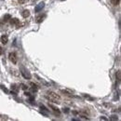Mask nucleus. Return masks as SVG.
Segmentation results:
<instances>
[{"instance_id":"obj_16","label":"nucleus","mask_w":121,"mask_h":121,"mask_svg":"<svg viewBox=\"0 0 121 121\" xmlns=\"http://www.w3.org/2000/svg\"><path fill=\"white\" fill-rule=\"evenodd\" d=\"M63 112H65V113H69L68 108H64V109H63Z\"/></svg>"},{"instance_id":"obj_17","label":"nucleus","mask_w":121,"mask_h":121,"mask_svg":"<svg viewBox=\"0 0 121 121\" xmlns=\"http://www.w3.org/2000/svg\"><path fill=\"white\" fill-rule=\"evenodd\" d=\"M2 90H4V91H6V92H7V93H8V90H7V89H5V88H3V87H2Z\"/></svg>"},{"instance_id":"obj_9","label":"nucleus","mask_w":121,"mask_h":121,"mask_svg":"<svg viewBox=\"0 0 121 121\" xmlns=\"http://www.w3.org/2000/svg\"><path fill=\"white\" fill-rule=\"evenodd\" d=\"M30 85L32 86V90H33V91H35V92H36V91L38 90V87H37V86H36V85H35V83H31Z\"/></svg>"},{"instance_id":"obj_6","label":"nucleus","mask_w":121,"mask_h":121,"mask_svg":"<svg viewBox=\"0 0 121 121\" xmlns=\"http://www.w3.org/2000/svg\"><path fill=\"white\" fill-rule=\"evenodd\" d=\"M22 15H23V18H27V17H29V16H30V11H29V10H27V9H25V10L23 11Z\"/></svg>"},{"instance_id":"obj_20","label":"nucleus","mask_w":121,"mask_h":121,"mask_svg":"<svg viewBox=\"0 0 121 121\" xmlns=\"http://www.w3.org/2000/svg\"><path fill=\"white\" fill-rule=\"evenodd\" d=\"M101 119H102V120H106V118H105V117H101Z\"/></svg>"},{"instance_id":"obj_1","label":"nucleus","mask_w":121,"mask_h":121,"mask_svg":"<svg viewBox=\"0 0 121 121\" xmlns=\"http://www.w3.org/2000/svg\"><path fill=\"white\" fill-rule=\"evenodd\" d=\"M46 98L48 101L54 102V103H60L61 102V96L53 91H49L46 94Z\"/></svg>"},{"instance_id":"obj_2","label":"nucleus","mask_w":121,"mask_h":121,"mask_svg":"<svg viewBox=\"0 0 121 121\" xmlns=\"http://www.w3.org/2000/svg\"><path fill=\"white\" fill-rule=\"evenodd\" d=\"M21 74H22V75L23 76L25 79H31V74H30V72L26 69V68H24L23 66H22L21 67Z\"/></svg>"},{"instance_id":"obj_5","label":"nucleus","mask_w":121,"mask_h":121,"mask_svg":"<svg viewBox=\"0 0 121 121\" xmlns=\"http://www.w3.org/2000/svg\"><path fill=\"white\" fill-rule=\"evenodd\" d=\"M1 42H2L3 44H7V43L8 42V35H2V36H1Z\"/></svg>"},{"instance_id":"obj_3","label":"nucleus","mask_w":121,"mask_h":121,"mask_svg":"<svg viewBox=\"0 0 121 121\" xmlns=\"http://www.w3.org/2000/svg\"><path fill=\"white\" fill-rule=\"evenodd\" d=\"M8 57H9L10 62H11L13 64H17V62H18V58H17V55H16V53H15V52H11V53H9Z\"/></svg>"},{"instance_id":"obj_8","label":"nucleus","mask_w":121,"mask_h":121,"mask_svg":"<svg viewBox=\"0 0 121 121\" xmlns=\"http://www.w3.org/2000/svg\"><path fill=\"white\" fill-rule=\"evenodd\" d=\"M45 16H46L45 14H43V15H40V16H38V17L36 18V23H41V22L43 21V19L45 18Z\"/></svg>"},{"instance_id":"obj_10","label":"nucleus","mask_w":121,"mask_h":121,"mask_svg":"<svg viewBox=\"0 0 121 121\" xmlns=\"http://www.w3.org/2000/svg\"><path fill=\"white\" fill-rule=\"evenodd\" d=\"M119 2H120V0H111V3H112L113 5H115V6L118 5V4H119Z\"/></svg>"},{"instance_id":"obj_11","label":"nucleus","mask_w":121,"mask_h":121,"mask_svg":"<svg viewBox=\"0 0 121 121\" xmlns=\"http://www.w3.org/2000/svg\"><path fill=\"white\" fill-rule=\"evenodd\" d=\"M11 23L18 24L19 23V20H18V19H12V20H11Z\"/></svg>"},{"instance_id":"obj_18","label":"nucleus","mask_w":121,"mask_h":121,"mask_svg":"<svg viewBox=\"0 0 121 121\" xmlns=\"http://www.w3.org/2000/svg\"><path fill=\"white\" fill-rule=\"evenodd\" d=\"M23 90H27V89H28V87H27L26 85H23Z\"/></svg>"},{"instance_id":"obj_12","label":"nucleus","mask_w":121,"mask_h":121,"mask_svg":"<svg viewBox=\"0 0 121 121\" xmlns=\"http://www.w3.org/2000/svg\"><path fill=\"white\" fill-rule=\"evenodd\" d=\"M29 0H18V2H19V4H25V3H27Z\"/></svg>"},{"instance_id":"obj_19","label":"nucleus","mask_w":121,"mask_h":121,"mask_svg":"<svg viewBox=\"0 0 121 121\" xmlns=\"http://www.w3.org/2000/svg\"><path fill=\"white\" fill-rule=\"evenodd\" d=\"M24 94H25V95H26V96H28V97H30V96H31V95H30V93H29V92H25V93H24Z\"/></svg>"},{"instance_id":"obj_15","label":"nucleus","mask_w":121,"mask_h":121,"mask_svg":"<svg viewBox=\"0 0 121 121\" xmlns=\"http://www.w3.org/2000/svg\"><path fill=\"white\" fill-rule=\"evenodd\" d=\"M11 89H13V90H15L16 92L18 91V89L16 88V86H15V85H13V86H11Z\"/></svg>"},{"instance_id":"obj_21","label":"nucleus","mask_w":121,"mask_h":121,"mask_svg":"<svg viewBox=\"0 0 121 121\" xmlns=\"http://www.w3.org/2000/svg\"><path fill=\"white\" fill-rule=\"evenodd\" d=\"M0 53H2V48H0Z\"/></svg>"},{"instance_id":"obj_22","label":"nucleus","mask_w":121,"mask_h":121,"mask_svg":"<svg viewBox=\"0 0 121 121\" xmlns=\"http://www.w3.org/2000/svg\"><path fill=\"white\" fill-rule=\"evenodd\" d=\"M61 1H63V0H61Z\"/></svg>"},{"instance_id":"obj_13","label":"nucleus","mask_w":121,"mask_h":121,"mask_svg":"<svg viewBox=\"0 0 121 121\" xmlns=\"http://www.w3.org/2000/svg\"><path fill=\"white\" fill-rule=\"evenodd\" d=\"M117 81H120V71H117Z\"/></svg>"},{"instance_id":"obj_7","label":"nucleus","mask_w":121,"mask_h":121,"mask_svg":"<svg viewBox=\"0 0 121 121\" xmlns=\"http://www.w3.org/2000/svg\"><path fill=\"white\" fill-rule=\"evenodd\" d=\"M49 107H50V108H52V110H53L54 112H57V113L60 115L61 111L59 110V108H58V107H56V106H54V105H52V104H49Z\"/></svg>"},{"instance_id":"obj_4","label":"nucleus","mask_w":121,"mask_h":121,"mask_svg":"<svg viewBox=\"0 0 121 121\" xmlns=\"http://www.w3.org/2000/svg\"><path fill=\"white\" fill-rule=\"evenodd\" d=\"M44 7H45V3H44V2H41V3H39V4L35 7V12H40V11L44 8Z\"/></svg>"},{"instance_id":"obj_14","label":"nucleus","mask_w":121,"mask_h":121,"mask_svg":"<svg viewBox=\"0 0 121 121\" xmlns=\"http://www.w3.org/2000/svg\"><path fill=\"white\" fill-rule=\"evenodd\" d=\"M110 119H111V120H118L117 117H116V116H112V117H110Z\"/></svg>"}]
</instances>
